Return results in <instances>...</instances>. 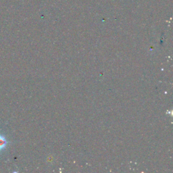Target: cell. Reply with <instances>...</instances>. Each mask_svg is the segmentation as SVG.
<instances>
[{
	"instance_id": "obj_1",
	"label": "cell",
	"mask_w": 173,
	"mask_h": 173,
	"mask_svg": "<svg viewBox=\"0 0 173 173\" xmlns=\"http://www.w3.org/2000/svg\"><path fill=\"white\" fill-rule=\"evenodd\" d=\"M8 144V141L6 137L2 135H0V151L5 149L6 145Z\"/></svg>"
}]
</instances>
